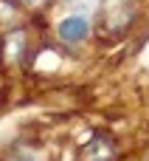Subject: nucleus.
I'll list each match as a JSON object with an SVG mask.
<instances>
[{"label":"nucleus","instance_id":"obj_1","mask_svg":"<svg viewBox=\"0 0 149 161\" xmlns=\"http://www.w3.org/2000/svg\"><path fill=\"white\" fill-rule=\"evenodd\" d=\"M87 31H90V23H87L85 17H79V14L62 20V25H59V37H62L65 42H82V40L87 37Z\"/></svg>","mask_w":149,"mask_h":161}]
</instances>
